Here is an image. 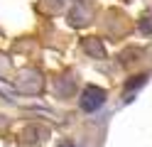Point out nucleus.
Segmentation results:
<instances>
[{
    "label": "nucleus",
    "mask_w": 152,
    "mask_h": 147,
    "mask_svg": "<svg viewBox=\"0 0 152 147\" xmlns=\"http://www.w3.org/2000/svg\"><path fill=\"white\" fill-rule=\"evenodd\" d=\"M103 101H106V91L98 86H86L83 88V93H81V108L86 113H93V110H98V108L103 105Z\"/></svg>",
    "instance_id": "obj_1"
},
{
    "label": "nucleus",
    "mask_w": 152,
    "mask_h": 147,
    "mask_svg": "<svg viewBox=\"0 0 152 147\" xmlns=\"http://www.w3.org/2000/svg\"><path fill=\"white\" fill-rule=\"evenodd\" d=\"M147 81V76H135V78H132V81L125 86V91H132V88H140L142 83H145Z\"/></svg>",
    "instance_id": "obj_2"
},
{
    "label": "nucleus",
    "mask_w": 152,
    "mask_h": 147,
    "mask_svg": "<svg viewBox=\"0 0 152 147\" xmlns=\"http://www.w3.org/2000/svg\"><path fill=\"white\" fill-rule=\"evenodd\" d=\"M59 147H76L74 142H69V140H64V142H59Z\"/></svg>",
    "instance_id": "obj_4"
},
{
    "label": "nucleus",
    "mask_w": 152,
    "mask_h": 147,
    "mask_svg": "<svg viewBox=\"0 0 152 147\" xmlns=\"http://www.w3.org/2000/svg\"><path fill=\"white\" fill-rule=\"evenodd\" d=\"M140 29H142V32H147V34L152 32V22H150V17H147V20H145V22H142V25H140Z\"/></svg>",
    "instance_id": "obj_3"
}]
</instances>
